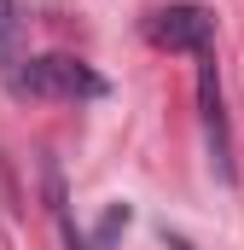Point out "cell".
<instances>
[{
    "label": "cell",
    "instance_id": "6da1fadb",
    "mask_svg": "<svg viewBox=\"0 0 244 250\" xmlns=\"http://www.w3.org/2000/svg\"><path fill=\"white\" fill-rule=\"evenodd\" d=\"M12 93L18 99H105V76L87 59H70V53H35V59L18 64L12 76Z\"/></svg>",
    "mask_w": 244,
    "mask_h": 250
},
{
    "label": "cell",
    "instance_id": "7a4b0ae2",
    "mask_svg": "<svg viewBox=\"0 0 244 250\" xmlns=\"http://www.w3.org/2000/svg\"><path fill=\"white\" fill-rule=\"evenodd\" d=\"M198 117H203L209 169L221 181H233V128H227V99H221V64H215V53H198Z\"/></svg>",
    "mask_w": 244,
    "mask_h": 250
},
{
    "label": "cell",
    "instance_id": "5b68a950",
    "mask_svg": "<svg viewBox=\"0 0 244 250\" xmlns=\"http://www.w3.org/2000/svg\"><path fill=\"white\" fill-rule=\"evenodd\" d=\"M18 64H23V18H18V0H0V76H6V87H12Z\"/></svg>",
    "mask_w": 244,
    "mask_h": 250
},
{
    "label": "cell",
    "instance_id": "3957f363",
    "mask_svg": "<svg viewBox=\"0 0 244 250\" xmlns=\"http://www.w3.org/2000/svg\"><path fill=\"white\" fill-rule=\"evenodd\" d=\"M145 41L163 53H215V12L203 6H157L145 18Z\"/></svg>",
    "mask_w": 244,
    "mask_h": 250
},
{
    "label": "cell",
    "instance_id": "277c9868",
    "mask_svg": "<svg viewBox=\"0 0 244 250\" xmlns=\"http://www.w3.org/2000/svg\"><path fill=\"white\" fill-rule=\"evenodd\" d=\"M41 181H47V209H53V221H59V239H64V250H93L87 245V233L70 221V198H64V175H59V163L47 157L41 163Z\"/></svg>",
    "mask_w": 244,
    "mask_h": 250
},
{
    "label": "cell",
    "instance_id": "8992f818",
    "mask_svg": "<svg viewBox=\"0 0 244 250\" xmlns=\"http://www.w3.org/2000/svg\"><path fill=\"white\" fill-rule=\"evenodd\" d=\"M169 250H192V245H181V239H175V245H169Z\"/></svg>",
    "mask_w": 244,
    "mask_h": 250
}]
</instances>
